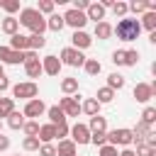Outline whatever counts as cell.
<instances>
[{"instance_id":"obj_1","label":"cell","mask_w":156,"mask_h":156,"mask_svg":"<svg viewBox=\"0 0 156 156\" xmlns=\"http://www.w3.org/2000/svg\"><path fill=\"white\" fill-rule=\"evenodd\" d=\"M20 24H24L27 29H32V34H44L46 32V20L37 12V7H24L20 12Z\"/></svg>"},{"instance_id":"obj_2","label":"cell","mask_w":156,"mask_h":156,"mask_svg":"<svg viewBox=\"0 0 156 156\" xmlns=\"http://www.w3.org/2000/svg\"><path fill=\"white\" fill-rule=\"evenodd\" d=\"M112 34H117L119 41H134L141 34V24L139 20H119L117 27H112Z\"/></svg>"},{"instance_id":"obj_3","label":"cell","mask_w":156,"mask_h":156,"mask_svg":"<svg viewBox=\"0 0 156 156\" xmlns=\"http://www.w3.org/2000/svg\"><path fill=\"white\" fill-rule=\"evenodd\" d=\"M105 141L110 146H129L132 144V129H112L110 134H105Z\"/></svg>"},{"instance_id":"obj_4","label":"cell","mask_w":156,"mask_h":156,"mask_svg":"<svg viewBox=\"0 0 156 156\" xmlns=\"http://www.w3.org/2000/svg\"><path fill=\"white\" fill-rule=\"evenodd\" d=\"M63 24H68V27H73V32H78V29H83L85 27V22H88V17H85V12H78V10H66L63 15Z\"/></svg>"},{"instance_id":"obj_5","label":"cell","mask_w":156,"mask_h":156,"mask_svg":"<svg viewBox=\"0 0 156 156\" xmlns=\"http://www.w3.org/2000/svg\"><path fill=\"white\" fill-rule=\"evenodd\" d=\"M61 63H66V66H73V68H78V66H83L85 63V56H83V51H78V49H73V46H66L63 51H61V58H58Z\"/></svg>"},{"instance_id":"obj_6","label":"cell","mask_w":156,"mask_h":156,"mask_svg":"<svg viewBox=\"0 0 156 156\" xmlns=\"http://www.w3.org/2000/svg\"><path fill=\"white\" fill-rule=\"evenodd\" d=\"M37 93H39V85H37L34 80H29V83H17V85L12 88V95H15V98H22V100H34Z\"/></svg>"},{"instance_id":"obj_7","label":"cell","mask_w":156,"mask_h":156,"mask_svg":"<svg viewBox=\"0 0 156 156\" xmlns=\"http://www.w3.org/2000/svg\"><path fill=\"white\" fill-rule=\"evenodd\" d=\"M58 110H61V112L66 115V119H68V117H78L80 105H78V100H76V98H68V95H66V98H61V100H58Z\"/></svg>"},{"instance_id":"obj_8","label":"cell","mask_w":156,"mask_h":156,"mask_svg":"<svg viewBox=\"0 0 156 156\" xmlns=\"http://www.w3.org/2000/svg\"><path fill=\"white\" fill-rule=\"evenodd\" d=\"M46 112V105H44V100H39V98H34V100H27V105H24V110H22V115L24 117H41Z\"/></svg>"},{"instance_id":"obj_9","label":"cell","mask_w":156,"mask_h":156,"mask_svg":"<svg viewBox=\"0 0 156 156\" xmlns=\"http://www.w3.org/2000/svg\"><path fill=\"white\" fill-rule=\"evenodd\" d=\"M154 93H156V88L151 83H136L134 85V100L136 102H149L154 98Z\"/></svg>"},{"instance_id":"obj_10","label":"cell","mask_w":156,"mask_h":156,"mask_svg":"<svg viewBox=\"0 0 156 156\" xmlns=\"http://www.w3.org/2000/svg\"><path fill=\"white\" fill-rule=\"evenodd\" d=\"M71 136H73V139H71L73 144H80V146H83V144H90V132H88L85 124H73V127H71Z\"/></svg>"},{"instance_id":"obj_11","label":"cell","mask_w":156,"mask_h":156,"mask_svg":"<svg viewBox=\"0 0 156 156\" xmlns=\"http://www.w3.org/2000/svg\"><path fill=\"white\" fill-rule=\"evenodd\" d=\"M24 61L22 51H12L10 46H0V63H20Z\"/></svg>"},{"instance_id":"obj_12","label":"cell","mask_w":156,"mask_h":156,"mask_svg":"<svg viewBox=\"0 0 156 156\" xmlns=\"http://www.w3.org/2000/svg\"><path fill=\"white\" fill-rule=\"evenodd\" d=\"M61 61H58V56H46L44 61H41V71L46 73V76H58V71H61Z\"/></svg>"},{"instance_id":"obj_13","label":"cell","mask_w":156,"mask_h":156,"mask_svg":"<svg viewBox=\"0 0 156 156\" xmlns=\"http://www.w3.org/2000/svg\"><path fill=\"white\" fill-rule=\"evenodd\" d=\"M85 127H88V132H90V134H107V119H105V117H100V115L90 117V122H88Z\"/></svg>"},{"instance_id":"obj_14","label":"cell","mask_w":156,"mask_h":156,"mask_svg":"<svg viewBox=\"0 0 156 156\" xmlns=\"http://www.w3.org/2000/svg\"><path fill=\"white\" fill-rule=\"evenodd\" d=\"M71 41H73V49H88L90 44H93V39H90V34H85L83 29H78V32H73V37H71Z\"/></svg>"},{"instance_id":"obj_15","label":"cell","mask_w":156,"mask_h":156,"mask_svg":"<svg viewBox=\"0 0 156 156\" xmlns=\"http://www.w3.org/2000/svg\"><path fill=\"white\" fill-rule=\"evenodd\" d=\"M10 49H12V51H22V54H24V51H29V37L17 32V34L10 39Z\"/></svg>"},{"instance_id":"obj_16","label":"cell","mask_w":156,"mask_h":156,"mask_svg":"<svg viewBox=\"0 0 156 156\" xmlns=\"http://www.w3.org/2000/svg\"><path fill=\"white\" fill-rule=\"evenodd\" d=\"M37 139H39L41 144H51V141L56 139V127H54V124H39Z\"/></svg>"},{"instance_id":"obj_17","label":"cell","mask_w":156,"mask_h":156,"mask_svg":"<svg viewBox=\"0 0 156 156\" xmlns=\"http://www.w3.org/2000/svg\"><path fill=\"white\" fill-rule=\"evenodd\" d=\"M85 17H88V20H95V24H98V22L105 20V7H102L100 2H90L88 10H85Z\"/></svg>"},{"instance_id":"obj_18","label":"cell","mask_w":156,"mask_h":156,"mask_svg":"<svg viewBox=\"0 0 156 156\" xmlns=\"http://www.w3.org/2000/svg\"><path fill=\"white\" fill-rule=\"evenodd\" d=\"M24 73L29 76V78H39L44 71H41V61L39 58H27L24 61Z\"/></svg>"},{"instance_id":"obj_19","label":"cell","mask_w":156,"mask_h":156,"mask_svg":"<svg viewBox=\"0 0 156 156\" xmlns=\"http://www.w3.org/2000/svg\"><path fill=\"white\" fill-rule=\"evenodd\" d=\"M80 112H85L88 117H95V115H100V102L95 98H85L80 105Z\"/></svg>"},{"instance_id":"obj_20","label":"cell","mask_w":156,"mask_h":156,"mask_svg":"<svg viewBox=\"0 0 156 156\" xmlns=\"http://www.w3.org/2000/svg\"><path fill=\"white\" fill-rule=\"evenodd\" d=\"M46 115H49V124H54V127H61V124H66V115L58 110V105H54V107H46Z\"/></svg>"},{"instance_id":"obj_21","label":"cell","mask_w":156,"mask_h":156,"mask_svg":"<svg viewBox=\"0 0 156 156\" xmlns=\"http://www.w3.org/2000/svg\"><path fill=\"white\" fill-rule=\"evenodd\" d=\"M0 29H2L5 34H10V37H15V34L20 32V22H17L15 17H10V15H7V17H5L2 22H0Z\"/></svg>"},{"instance_id":"obj_22","label":"cell","mask_w":156,"mask_h":156,"mask_svg":"<svg viewBox=\"0 0 156 156\" xmlns=\"http://www.w3.org/2000/svg\"><path fill=\"white\" fill-rule=\"evenodd\" d=\"M56 156H76V144L71 139H61L56 146Z\"/></svg>"},{"instance_id":"obj_23","label":"cell","mask_w":156,"mask_h":156,"mask_svg":"<svg viewBox=\"0 0 156 156\" xmlns=\"http://www.w3.org/2000/svg\"><path fill=\"white\" fill-rule=\"evenodd\" d=\"M24 115L22 112H17V110H12L10 115H7V124H10V129H22L24 127Z\"/></svg>"},{"instance_id":"obj_24","label":"cell","mask_w":156,"mask_h":156,"mask_svg":"<svg viewBox=\"0 0 156 156\" xmlns=\"http://www.w3.org/2000/svg\"><path fill=\"white\" fill-rule=\"evenodd\" d=\"M95 37H98V39H110V37H112V24L105 22V20L98 22V24H95Z\"/></svg>"},{"instance_id":"obj_25","label":"cell","mask_w":156,"mask_h":156,"mask_svg":"<svg viewBox=\"0 0 156 156\" xmlns=\"http://www.w3.org/2000/svg\"><path fill=\"white\" fill-rule=\"evenodd\" d=\"M66 24H63V17L61 15H51L49 20H46V29H51V32H61Z\"/></svg>"},{"instance_id":"obj_26","label":"cell","mask_w":156,"mask_h":156,"mask_svg":"<svg viewBox=\"0 0 156 156\" xmlns=\"http://www.w3.org/2000/svg\"><path fill=\"white\" fill-rule=\"evenodd\" d=\"M83 68H85V73H88V76H98V73L102 71V66H100V61H98V58H85Z\"/></svg>"},{"instance_id":"obj_27","label":"cell","mask_w":156,"mask_h":156,"mask_svg":"<svg viewBox=\"0 0 156 156\" xmlns=\"http://www.w3.org/2000/svg\"><path fill=\"white\" fill-rule=\"evenodd\" d=\"M107 88H110V90H119V88H124V76H119V73H110V76H107Z\"/></svg>"},{"instance_id":"obj_28","label":"cell","mask_w":156,"mask_h":156,"mask_svg":"<svg viewBox=\"0 0 156 156\" xmlns=\"http://www.w3.org/2000/svg\"><path fill=\"white\" fill-rule=\"evenodd\" d=\"M61 90L71 98L73 93H78V80H76V78H63V80H61Z\"/></svg>"},{"instance_id":"obj_29","label":"cell","mask_w":156,"mask_h":156,"mask_svg":"<svg viewBox=\"0 0 156 156\" xmlns=\"http://www.w3.org/2000/svg\"><path fill=\"white\" fill-rule=\"evenodd\" d=\"M144 29H149V32H154L156 29V12H144V17H141V22H139Z\"/></svg>"},{"instance_id":"obj_30","label":"cell","mask_w":156,"mask_h":156,"mask_svg":"<svg viewBox=\"0 0 156 156\" xmlns=\"http://www.w3.org/2000/svg\"><path fill=\"white\" fill-rule=\"evenodd\" d=\"M44 46H46L44 34H29V51H37V49H44Z\"/></svg>"},{"instance_id":"obj_31","label":"cell","mask_w":156,"mask_h":156,"mask_svg":"<svg viewBox=\"0 0 156 156\" xmlns=\"http://www.w3.org/2000/svg\"><path fill=\"white\" fill-rule=\"evenodd\" d=\"M127 10H132L134 15H144V12H149V2H144V0H134V2L127 5Z\"/></svg>"},{"instance_id":"obj_32","label":"cell","mask_w":156,"mask_h":156,"mask_svg":"<svg viewBox=\"0 0 156 156\" xmlns=\"http://www.w3.org/2000/svg\"><path fill=\"white\" fill-rule=\"evenodd\" d=\"M15 110V100L12 98H0V117H7Z\"/></svg>"},{"instance_id":"obj_33","label":"cell","mask_w":156,"mask_h":156,"mask_svg":"<svg viewBox=\"0 0 156 156\" xmlns=\"http://www.w3.org/2000/svg\"><path fill=\"white\" fill-rule=\"evenodd\" d=\"M112 98H115V90H110V88H100L95 100H98L100 105H105V102H112Z\"/></svg>"},{"instance_id":"obj_34","label":"cell","mask_w":156,"mask_h":156,"mask_svg":"<svg viewBox=\"0 0 156 156\" xmlns=\"http://www.w3.org/2000/svg\"><path fill=\"white\" fill-rule=\"evenodd\" d=\"M39 139L37 136H24V141H22V149L24 151H39Z\"/></svg>"},{"instance_id":"obj_35","label":"cell","mask_w":156,"mask_h":156,"mask_svg":"<svg viewBox=\"0 0 156 156\" xmlns=\"http://www.w3.org/2000/svg\"><path fill=\"white\" fill-rule=\"evenodd\" d=\"M136 63H139V51H134V49L124 51V66H136Z\"/></svg>"},{"instance_id":"obj_36","label":"cell","mask_w":156,"mask_h":156,"mask_svg":"<svg viewBox=\"0 0 156 156\" xmlns=\"http://www.w3.org/2000/svg\"><path fill=\"white\" fill-rule=\"evenodd\" d=\"M22 129H24V134H27V136H37V134H39V122L29 119V122H24V127H22Z\"/></svg>"},{"instance_id":"obj_37","label":"cell","mask_w":156,"mask_h":156,"mask_svg":"<svg viewBox=\"0 0 156 156\" xmlns=\"http://www.w3.org/2000/svg\"><path fill=\"white\" fill-rule=\"evenodd\" d=\"M37 12H39L41 17H44V15H51V12H54V2H51V0H41L39 7H37Z\"/></svg>"},{"instance_id":"obj_38","label":"cell","mask_w":156,"mask_h":156,"mask_svg":"<svg viewBox=\"0 0 156 156\" xmlns=\"http://www.w3.org/2000/svg\"><path fill=\"white\" fill-rule=\"evenodd\" d=\"M0 7L5 12H17L20 10V0H0Z\"/></svg>"},{"instance_id":"obj_39","label":"cell","mask_w":156,"mask_h":156,"mask_svg":"<svg viewBox=\"0 0 156 156\" xmlns=\"http://www.w3.org/2000/svg\"><path fill=\"white\" fill-rule=\"evenodd\" d=\"M134 154H136V156H156V149H154V146H149V144H139Z\"/></svg>"},{"instance_id":"obj_40","label":"cell","mask_w":156,"mask_h":156,"mask_svg":"<svg viewBox=\"0 0 156 156\" xmlns=\"http://www.w3.org/2000/svg\"><path fill=\"white\" fill-rule=\"evenodd\" d=\"M154 119H156V110H154V107H146V110H144V115H141V122L151 127V124H154Z\"/></svg>"},{"instance_id":"obj_41","label":"cell","mask_w":156,"mask_h":156,"mask_svg":"<svg viewBox=\"0 0 156 156\" xmlns=\"http://www.w3.org/2000/svg\"><path fill=\"white\" fill-rule=\"evenodd\" d=\"M39 156H56V146L54 144H41L39 146Z\"/></svg>"},{"instance_id":"obj_42","label":"cell","mask_w":156,"mask_h":156,"mask_svg":"<svg viewBox=\"0 0 156 156\" xmlns=\"http://www.w3.org/2000/svg\"><path fill=\"white\" fill-rule=\"evenodd\" d=\"M112 12H115V15H119V17H124V15H127V2H119V0H117V2H112Z\"/></svg>"},{"instance_id":"obj_43","label":"cell","mask_w":156,"mask_h":156,"mask_svg":"<svg viewBox=\"0 0 156 156\" xmlns=\"http://www.w3.org/2000/svg\"><path fill=\"white\" fill-rule=\"evenodd\" d=\"M100 156H119V154H117V149H115V146L105 144V146H100Z\"/></svg>"},{"instance_id":"obj_44","label":"cell","mask_w":156,"mask_h":156,"mask_svg":"<svg viewBox=\"0 0 156 156\" xmlns=\"http://www.w3.org/2000/svg\"><path fill=\"white\" fill-rule=\"evenodd\" d=\"M112 63L115 66H124V51H115L112 54Z\"/></svg>"},{"instance_id":"obj_45","label":"cell","mask_w":156,"mask_h":156,"mask_svg":"<svg viewBox=\"0 0 156 156\" xmlns=\"http://www.w3.org/2000/svg\"><path fill=\"white\" fill-rule=\"evenodd\" d=\"M68 132H71V129H68V124H61V127H56V136H58V139H63Z\"/></svg>"},{"instance_id":"obj_46","label":"cell","mask_w":156,"mask_h":156,"mask_svg":"<svg viewBox=\"0 0 156 156\" xmlns=\"http://www.w3.org/2000/svg\"><path fill=\"white\" fill-rule=\"evenodd\" d=\"M7 149H10V139L0 132V151H7Z\"/></svg>"},{"instance_id":"obj_47","label":"cell","mask_w":156,"mask_h":156,"mask_svg":"<svg viewBox=\"0 0 156 156\" xmlns=\"http://www.w3.org/2000/svg\"><path fill=\"white\" fill-rule=\"evenodd\" d=\"M7 88H10V80H7L5 76H0V93H5Z\"/></svg>"},{"instance_id":"obj_48","label":"cell","mask_w":156,"mask_h":156,"mask_svg":"<svg viewBox=\"0 0 156 156\" xmlns=\"http://www.w3.org/2000/svg\"><path fill=\"white\" fill-rule=\"evenodd\" d=\"M119 156H136V154H134V149H124Z\"/></svg>"},{"instance_id":"obj_49","label":"cell","mask_w":156,"mask_h":156,"mask_svg":"<svg viewBox=\"0 0 156 156\" xmlns=\"http://www.w3.org/2000/svg\"><path fill=\"white\" fill-rule=\"evenodd\" d=\"M0 76H5V73H2V63H0Z\"/></svg>"},{"instance_id":"obj_50","label":"cell","mask_w":156,"mask_h":156,"mask_svg":"<svg viewBox=\"0 0 156 156\" xmlns=\"http://www.w3.org/2000/svg\"><path fill=\"white\" fill-rule=\"evenodd\" d=\"M17 156H20V154H17Z\"/></svg>"},{"instance_id":"obj_51","label":"cell","mask_w":156,"mask_h":156,"mask_svg":"<svg viewBox=\"0 0 156 156\" xmlns=\"http://www.w3.org/2000/svg\"><path fill=\"white\" fill-rule=\"evenodd\" d=\"M0 127H2V124H0Z\"/></svg>"}]
</instances>
